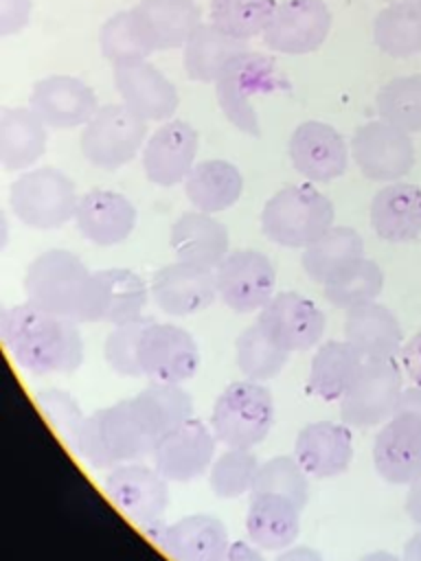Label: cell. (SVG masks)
<instances>
[{"instance_id": "3", "label": "cell", "mask_w": 421, "mask_h": 561, "mask_svg": "<svg viewBox=\"0 0 421 561\" xmlns=\"http://www.w3.org/2000/svg\"><path fill=\"white\" fill-rule=\"evenodd\" d=\"M24 296L31 305L79 324L101 322L96 272L70 250L53 248L37 254L24 274Z\"/></svg>"}, {"instance_id": "45", "label": "cell", "mask_w": 421, "mask_h": 561, "mask_svg": "<svg viewBox=\"0 0 421 561\" xmlns=\"http://www.w3.org/2000/svg\"><path fill=\"white\" fill-rule=\"evenodd\" d=\"M37 408L42 412V416L46 419V423L55 430V434L61 438V443L77 451V440L79 434L83 430L86 423V414L79 405V401L64 388H44L35 394Z\"/></svg>"}, {"instance_id": "31", "label": "cell", "mask_w": 421, "mask_h": 561, "mask_svg": "<svg viewBox=\"0 0 421 561\" xmlns=\"http://www.w3.org/2000/svg\"><path fill=\"white\" fill-rule=\"evenodd\" d=\"M184 193L195 210L215 215L237 204L243 175L228 160H202L184 178Z\"/></svg>"}, {"instance_id": "20", "label": "cell", "mask_w": 421, "mask_h": 561, "mask_svg": "<svg viewBox=\"0 0 421 561\" xmlns=\"http://www.w3.org/2000/svg\"><path fill=\"white\" fill-rule=\"evenodd\" d=\"M31 110L53 129H72L90 123L99 110L94 90L77 77L50 75L39 79L29 96Z\"/></svg>"}, {"instance_id": "34", "label": "cell", "mask_w": 421, "mask_h": 561, "mask_svg": "<svg viewBox=\"0 0 421 561\" xmlns=\"http://www.w3.org/2000/svg\"><path fill=\"white\" fill-rule=\"evenodd\" d=\"M362 256L364 241L360 232L349 226H331L322 237L303 248L300 263L314 283L325 285Z\"/></svg>"}, {"instance_id": "14", "label": "cell", "mask_w": 421, "mask_h": 561, "mask_svg": "<svg viewBox=\"0 0 421 561\" xmlns=\"http://www.w3.org/2000/svg\"><path fill=\"white\" fill-rule=\"evenodd\" d=\"M351 153L360 171L375 182H397L414 164V145L408 131L382 118L355 129Z\"/></svg>"}, {"instance_id": "42", "label": "cell", "mask_w": 421, "mask_h": 561, "mask_svg": "<svg viewBox=\"0 0 421 561\" xmlns=\"http://www.w3.org/2000/svg\"><path fill=\"white\" fill-rule=\"evenodd\" d=\"M276 11V0H213V24L237 39H250L263 33Z\"/></svg>"}, {"instance_id": "28", "label": "cell", "mask_w": 421, "mask_h": 561, "mask_svg": "<svg viewBox=\"0 0 421 561\" xmlns=\"http://www.w3.org/2000/svg\"><path fill=\"white\" fill-rule=\"evenodd\" d=\"M300 506L278 493H250L246 535L259 550L281 552L300 533Z\"/></svg>"}, {"instance_id": "51", "label": "cell", "mask_w": 421, "mask_h": 561, "mask_svg": "<svg viewBox=\"0 0 421 561\" xmlns=\"http://www.w3.org/2000/svg\"><path fill=\"white\" fill-rule=\"evenodd\" d=\"M406 513H408V517L421 528V476H417V478L408 484Z\"/></svg>"}, {"instance_id": "1", "label": "cell", "mask_w": 421, "mask_h": 561, "mask_svg": "<svg viewBox=\"0 0 421 561\" xmlns=\"http://www.w3.org/2000/svg\"><path fill=\"white\" fill-rule=\"evenodd\" d=\"M79 322L44 311L29 300L2 307L0 335L15 364L31 375L75 373L83 364Z\"/></svg>"}, {"instance_id": "27", "label": "cell", "mask_w": 421, "mask_h": 561, "mask_svg": "<svg viewBox=\"0 0 421 561\" xmlns=\"http://www.w3.org/2000/svg\"><path fill=\"white\" fill-rule=\"evenodd\" d=\"M344 342L362 359H392L403 346L397 316L377 300L346 309Z\"/></svg>"}, {"instance_id": "11", "label": "cell", "mask_w": 421, "mask_h": 561, "mask_svg": "<svg viewBox=\"0 0 421 561\" xmlns=\"http://www.w3.org/2000/svg\"><path fill=\"white\" fill-rule=\"evenodd\" d=\"M215 285L230 311L252 313L276 294V270L259 250H232L215 267Z\"/></svg>"}, {"instance_id": "52", "label": "cell", "mask_w": 421, "mask_h": 561, "mask_svg": "<svg viewBox=\"0 0 421 561\" xmlns=\"http://www.w3.org/2000/svg\"><path fill=\"white\" fill-rule=\"evenodd\" d=\"M274 561H325L322 554L311 546H289L281 550Z\"/></svg>"}, {"instance_id": "16", "label": "cell", "mask_w": 421, "mask_h": 561, "mask_svg": "<svg viewBox=\"0 0 421 561\" xmlns=\"http://www.w3.org/2000/svg\"><path fill=\"white\" fill-rule=\"evenodd\" d=\"M217 443L215 432L191 416L160 436L151 460L169 482H191L210 469Z\"/></svg>"}, {"instance_id": "36", "label": "cell", "mask_w": 421, "mask_h": 561, "mask_svg": "<svg viewBox=\"0 0 421 561\" xmlns=\"http://www.w3.org/2000/svg\"><path fill=\"white\" fill-rule=\"evenodd\" d=\"M96 280L101 291V322L121 324L143 316L151 287L140 274L125 267H107L96 270Z\"/></svg>"}, {"instance_id": "30", "label": "cell", "mask_w": 421, "mask_h": 561, "mask_svg": "<svg viewBox=\"0 0 421 561\" xmlns=\"http://www.w3.org/2000/svg\"><path fill=\"white\" fill-rule=\"evenodd\" d=\"M371 226L384 241H414L421 234V188L408 182L379 188L371 202Z\"/></svg>"}, {"instance_id": "21", "label": "cell", "mask_w": 421, "mask_h": 561, "mask_svg": "<svg viewBox=\"0 0 421 561\" xmlns=\"http://www.w3.org/2000/svg\"><path fill=\"white\" fill-rule=\"evenodd\" d=\"M114 85L123 105L145 121H169L180 103L175 85L147 59L114 64Z\"/></svg>"}, {"instance_id": "12", "label": "cell", "mask_w": 421, "mask_h": 561, "mask_svg": "<svg viewBox=\"0 0 421 561\" xmlns=\"http://www.w3.org/2000/svg\"><path fill=\"white\" fill-rule=\"evenodd\" d=\"M103 489L112 504L140 528L164 519L169 480L156 467L143 465L140 460L116 465L107 471Z\"/></svg>"}, {"instance_id": "37", "label": "cell", "mask_w": 421, "mask_h": 561, "mask_svg": "<svg viewBox=\"0 0 421 561\" xmlns=\"http://www.w3.org/2000/svg\"><path fill=\"white\" fill-rule=\"evenodd\" d=\"M373 37L388 57H412L421 53V0H392L373 24Z\"/></svg>"}, {"instance_id": "29", "label": "cell", "mask_w": 421, "mask_h": 561, "mask_svg": "<svg viewBox=\"0 0 421 561\" xmlns=\"http://www.w3.org/2000/svg\"><path fill=\"white\" fill-rule=\"evenodd\" d=\"M171 250L178 261L195 263L215 270L219 261L230 252L228 228L208 213L189 210L182 213L169 232Z\"/></svg>"}, {"instance_id": "38", "label": "cell", "mask_w": 421, "mask_h": 561, "mask_svg": "<svg viewBox=\"0 0 421 561\" xmlns=\"http://www.w3.org/2000/svg\"><path fill=\"white\" fill-rule=\"evenodd\" d=\"M289 351L281 348L274 340H270L263 329L254 322L243 329L235 342V357L243 379L250 381H270L274 379L289 362Z\"/></svg>"}, {"instance_id": "9", "label": "cell", "mask_w": 421, "mask_h": 561, "mask_svg": "<svg viewBox=\"0 0 421 561\" xmlns=\"http://www.w3.org/2000/svg\"><path fill=\"white\" fill-rule=\"evenodd\" d=\"M215 85L217 103L224 116L239 131L261 136L259 118L254 107L250 105V96L281 88L274 59L254 50H246L228 61Z\"/></svg>"}, {"instance_id": "26", "label": "cell", "mask_w": 421, "mask_h": 561, "mask_svg": "<svg viewBox=\"0 0 421 561\" xmlns=\"http://www.w3.org/2000/svg\"><path fill=\"white\" fill-rule=\"evenodd\" d=\"M75 224L96 245L123 243L136 226L134 204L116 191L92 188L79 197Z\"/></svg>"}, {"instance_id": "40", "label": "cell", "mask_w": 421, "mask_h": 561, "mask_svg": "<svg viewBox=\"0 0 421 561\" xmlns=\"http://www.w3.org/2000/svg\"><path fill=\"white\" fill-rule=\"evenodd\" d=\"M382 121L412 134L421 131V75L397 77L384 83L375 96Z\"/></svg>"}, {"instance_id": "25", "label": "cell", "mask_w": 421, "mask_h": 561, "mask_svg": "<svg viewBox=\"0 0 421 561\" xmlns=\"http://www.w3.org/2000/svg\"><path fill=\"white\" fill-rule=\"evenodd\" d=\"M129 13L151 53L184 46L200 26V7L193 0H140Z\"/></svg>"}, {"instance_id": "19", "label": "cell", "mask_w": 421, "mask_h": 561, "mask_svg": "<svg viewBox=\"0 0 421 561\" xmlns=\"http://www.w3.org/2000/svg\"><path fill=\"white\" fill-rule=\"evenodd\" d=\"M151 298L169 316H193L217 298L215 270L186 261L162 265L151 278Z\"/></svg>"}, {"instance_id": "32", "label": "cell", "mask_w": 421, "mask_h": 561, "mask_svg": "<svg viewBox=\"0 0 421 561\" xmlns=\"http://www.w3.org/2000/svg\"><path fill=\"white\" fill-rule=\"evenodd\" d=\"M46 151V123L31 107H9L0 114V162L7 171L35 164Z\"/></svg>"}, {"instance_id": "13", "label": "cell", "mask_w": 421, "mask_h": 561, "mask_svg": "<svg viewBox=\"0 0 421 561\" xmlns=\"http://www.w3.org/2000/svg\"><path fill=\"white\" fill-rule=\"evenodd\" d=\"M138 362L151 381L184 383L200 368V346L186 329L153 320L140 337Z\"/></svg>"}, {"instance_id": "39", "label": "cell", "mask_w": 421, "mask_h": 561, "mask_svg": "<svg viewBox=\"0 0 421 561\" xmlns=\"http://www.w3.org/2000/svg\"><path fill=\"white\" fill-rule=\"evenodd\" d=\"M322 287L327 302L346 311L351 307L377 300L384 289V272L373 259L362 256Z\"/></svg>"}, {"instance_id": "15", "label": "cell", "mask_w": 421, "mask_h": 561, "mask_svg": "<svg viewBox=\"0 0 421 561\" xmlns=\"http://www.w3.org/2000/svg\"><path fill=\"white\" fill-rule=\"evenodd\" d=\"M257 324L281 348L296 353L320 344L327 318L311 298L298 291H276L259 311Z\"/></svg>"}, {"instance_id": "35", "label": "cell", "mask_w": 421, "mask_h": 561, "mask_svg": "<svg viewBox=\"0 0 421 561\" xmlns=\"http://www.w3.org/2000/svg\"><path fill=\"white\" fill-rule=\"evenodd\" d=\"M362 362L364 359L344 340L318 344L309 364V392L322 401H340Z\"/></svg>"}, {"instance_id": "24", "label": "cell", "mask_w": 421, "mask_h": 561, "mask_svg": "<svg viewBox=\"0 0 421 561\" xmlns=\"http://www.w3.org/2000/svg\"><path fill=\"white\" fill-rule=\"evenodd\" d=\"M294 458L314 478H335L351 467L353 434L344 423H307L294 440Z\"/></svg>"}, {"instance_id": "18", "label": "cell", "mask_w": 421, "mask_h": 561, "mask_svg": "<svg viewBox=\"0 0 421 561\" xmlns=\"http://www.w3.org/2000/svg\"><path fill=\"white\" fill-rule=\"evenodd\" d=\"M143 530L171 561H213L228 546L226 524L206 513L186 515L173 524L158 519Z\"/></svg>"}, {"instance_id": "23", "label": "cell", "mask_w": 421, "mask_h": 561, "mask_svg": "<svg viewBox=\"0 0 421 561\" xmlns=\"http://www.w3.org/2000/svg\"><path fill=\"white\" fill-rule=\"evenodd\" d=\"M289 160L309 182H331L346 171L349 149L340 131L331 125L305 121L292 131Z\"/></svg>"}, {"instance_id": "6", "label": "cell", "mask_w": 421, "mask_h": 561, "mask_svg": "<svg viewBox=\"0 0 421 561\" xmlns=\"http://www.w3.org/2000/svg\"><path fill=\"white\" fill-rule=\"evenodd\" d=\"M274 425V397L261 381H232L215 399L210 430L226 447L252 449Z\"/></svg>"}, {"instance_id": "41", "label": "cell", "mask_w": 421, "mask_h": 561, "mask_svg": "<svg viewBox=\"0 0 421 561\" xmlns=\"http://www.w3.org/2000/svg\"><path fill=\"white\" fill-rule=\"evenodd\" d=\"M259 467L261 462L252 449L228 447L226 451L215 456L208 469V486L221 500L241 497L246 493H252Z\"/></svg>"}, {"instance_id": "22", "label": "cell", "mask_w": 421, "mask_h": 561, "mask_svg": "<svg viewBox=\"0 0 421 561\" xmlns=\"http://www.w3.org/2000/svg\"><path fill=\"white\" fill-rule=\"evenodd\" d=\"M200 147L197 129L186 121H169L160 125L143 149V169L149 182L158 186H175L184 182L195 167Z\"/></svg>"}, {"instance_id": "49", "label": "cell", "mask_w": 421, "mask_h": 561, "mask_svg": "<svg viewBox=\"0 0 421 561\" xmlns=\"http://www.w3.org/2000/svg\"><path fill=\"white\" fill-rule=\"evenodd\" d=\"M399 364L406 373V377L421 386V331H417L399 351Z\"/></svg>"}, {"instance_id": "47", "label": "cell", "mask_w": 421, "mask_h": 561, "mask_svg": "<svg viewBox=\"0 0 421 561\" xmlns=\"http://www.w3.org/2000/svg\"><path fill=\"white\" fill-rule=\"evenodd\" d=\"M138 394L147 403V408L153 412V416L160 421L164 432L193 416V399L182 388V383L151 381Z\"/></svg>"}, {"instance_id": "17", "label": "cell", "mask_w": 421, "mask_h": 561, "mask_svg": "<svg viewBox=\"0 0 421 561\" xmlns=\"http://www.w3.org/2000/svg\"><path fill=\"white\" fill-rule=\"evenodd\" d=\"M331 31L325 0H283L263 31L268 48L283 55H307L322 46Z\"/></svg>"}, {"instance_id": "7", "label": "cell", "mask_w": 421, "mask_h": 561, "mask_svg": "<svg viewBox=\"0 0 421 561\" xmlns=\"http://www.w3.org/2000/svg\"><path fill=\"white\" fill-rule=\"evenodd\" d=\"M9 204L13 215L29 228L55 230L75 219V182L55 167H39L11 182Z\"/></svg>"}, {"instance_id": "53", "label": "cell", "mask_w": 421, "mask_h": 561, "mask_svg": "<svg viewBox=\"0 0 421 561\" xmlns=\"http://www.w3.org/2000/svg\"><path fill=\"white\" fill-rule=\"evenodd\" d=\"M401 561H421V530L414 533V535L406 541Z\"/></svg>"}, {"instance_id": "4", "label": "cell", "mask_w": 421, "mask_h": 561, "mask_svg": "<svg viewBox=\"0 0 421 561\" xmlns=\"http://www.w3.org/2000/svg\"><path fill=\"white\" fill-rule=\"evenodd\" d=\"M335 219L333 202L311 184L278 188L261 210L263 234L285 248H307Z\"/></svg>"}, {"instance_id": "2", "label": "cell", "mask_w": 421, "mask_h": 561, "mask_svg": "<svg viewBox=\"0 0 421 561\" xmlns=\"http://www.w3.org/2000/svg\"><path fill=\"white\" fill-rule=\"evenodd\" d=\"M164 427L134 394L92 412L77 440V454L94 469H112L153 454Z\"/></svg>"}, {"instance_id": "33", "label": "cell", "mask_w": 421, "mask_h": 561, "mask_svg": "<svg viewBox=\"0 0 421 561\" xmlns=\"http://www.w3.org/2000/svg\"><path fill=\"white\" fill-rule=\"evenodd\" d=\"M243 39H237L219 26L200 24L184 44V70L186 77L200 83H215L230 59L246 53Z\"/></svg>"}, {"instance_id": "50", "label": "cell", "mask_w": 421, "mask_h": 561, "mask_svg": "<svg viewBox=\"0 0 421 561\" xmlns=\"http://www.w3.org/2000/svg\"><path fill=\"white\" fill-rule=\"evenodd\" d=\"M213 561H265V557L254 543L228 541V546Z\"/></svg>"}, {"instance_id": "43", "label": "cell", "mask_w": 421, "mask_h": 561, "mask_svg": "<svg viewBox=\"0 0 421 561\" xmlns=\"http://www.w3.org/2000/svg\"><path fill=\"white\" fill-rule=\"evenodd\" d=\"M153 322V318L140 316L121 324H114L103 342V359L105 364L121 377H143V368L138 362V346L145 329Z\"/></svg>"}, {"instance_id": "5", "label": "cell", "mask_w": 421, "mask_h": 561, "mask_svg": "<svg viewBox=\"0 0 421 561\" xmlns=\"http://www.w3.org/2000/svg\"><path fill=\"white\" fill-rule=\"evenodd\" d=\"M373 462L388 484H410L421 476V386L403 388L392 416L375 436Z\"/></svg>"}, {"instance_id": "46", "label": "cell", "mask_w": 421, "mask_h": 561, "mask_svg": "<svg viewBox=\"0 0 421 561\" xmlns=\"http://www.w3.org/2000/svg\"><path fill=\"white\" fill-rule=\"evenodd\" d=\"M99 44L103 55L112 61V64H125V61H138V59H147L151 55V50L147 48V44L143 42L129 9L127 11H118L114 13L99 33Z\"/></svg>"}, {"instance_id": "54", "label": "cell", "mask_w": 421, "mask_h": 561, "mask_svg": "<svg viewBox=\"0 0 421 561\" xmlns=\"http://www.w3.org/2000/svg\"><path fill=\"white\" fill-rule=\"evenodd\" d=\"M357 561H401V557H397L392 552H386V550H375V552H368V554L360 557Z\"/></svg>"}, {"instance_id": "8", "label": "cell", "mask_w": 421, "mask_h": 561, "mask_svg": "<svg viewBox=\"0 0 421 561\" xmlns=\"http://www.w3.org/2000/svg\"><path fill=\"white\" fill-rule=\"evenodd\" d=\"M403 392L401 364L392 359H364L340 399V419L355 430L386 423Z\"/></svg>"}, {"instance_id": "44", "label": "cell", "mask_w": 421, "mask_h": 561, "mask_svg": "<svg viewBox=\"0 0 421 561\" xmlns=\"http://www.w3.org/2000/svg\"><path fill=\"white\" fill-rule=\"evenodd\" d=\"M252 493H278L303 508L309 497V473L294 456L268 458L259 467Z\"/></svg>"}, {"instance_id": "48", "label": "cell", "mask_w": 421, "mask_h": 561, "mask_svg": "<svg viewBox=\"0 0 421 561\" xmlns=\"http://www.w3.org/2000/svg\"><path fill=\"white\" fill-rule=\"evenodd\" d=\"M31 0H0V35L20 33L31 18Z\"/></svg>"}, {"instance_id": "10", "label": "cell", "mask_w": 421, "mask_h": 561, "mask_svg": "<svg viewBox=\"0 0 421 561\" xmlns=\"http://www.w3.org/2000/svg\"><path fill=\"white\" fill-rule=\"evenodd\" d=\"M147 138V121L123 103H107L86 123L81 151L88 162L101 169H118L136 158Z\"/></svg>"}]
</instances>
